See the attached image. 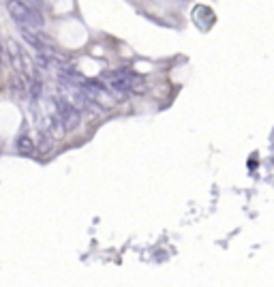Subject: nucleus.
I'll use <instances>...</instances> for the list:
<instances>
[{
    "instance_id": "obj_1",
    "label": "nucleus",
    "mask_w": 274,
    "mask_h": 287,
    "mask_svg": "<svg viewBox=\"0 0 274 287\" xmlns=\"http://www.w3.org/2000/svg\"><path fill=\"white\" fill-rule=\"evenodd\" d=\"M6 9H9L11 17L24 28H32L34 30V28H41L43 21H45L41 15V9L28 6L24 0H9V2H6Z\"/></svg>"
},
{
    "instance_id": "obj_2",
    "label": "nucleus",
    "mask_w": 274,
    "mask_h": 287,
    "mask_svg": "<svg viewBox=\"0 0 274 287\" xmlns=\"http://www.w3.org/2000/svg\"><path fill=\"white\" fill-rule=\"evenodd\" d=\"M77 86L82 88V92L86 97L90 99V101H95L97 105L101 107H114L116 105V95L110 90V88H105L103 82H99V80H77Z\"/></svg>"
},
{
    "instance_id": "obj_3",
    "label": "nucleus",
    "mask_w": 274,
    "mask_h": 287,
    "mask_svg": "<svg viewBox=\"0 0 274 287\" xmlns=\"http://www.w3.org/2000/svg\"><path fill=\"white\" fill-rule=\"evenodd\" d=\"M52 101L56 105V112L60 114V118H62L64 127H67V131H75V129L79 127V123H82V116H79V110L75 107V103H71L67 97H64V99L54 97Z\"/></svg>"
},
{
    "instance_id": "obj_4",
    "label": "nucleus",
    "mask_w": 274,
    "mask_h": 287,
    "mask_svg": "<svg viewBox=\"0 0 274 287\" xmlns=\"http://www.w3.org/2000/svg\"><path fill=\"white\" fill-rule=\"evenodd\" d=\"M110 80V90L116 95V99H127L129 92H131V86H129L122 77H107Z\"/></svg>"
},
{
    "instance_id": "obj_5",
    "label": "nucleus",
    "mask_w": 274,
    "mask_h": 287,
    "mask_svg": "<svg viewBox=\"0 0 274 287\" xmlns=\"http://www.w3.org/2000/svg\"><path fill=\"white\" fill-rule=\"evenodd\" d=\"M15 148H17V152H21V154H32L37 146H34V140H30L28 135H21V138L15 140Z\"/></svg>"
},
{
    "instance_id": "obj_6",
    "label": "nucleus",
    "mask_w": 274,
    "mask_h": 287,
    "mask_svg": "<svg viewBox=\"0 0 274 287\" xmlns=\"http://www.w3.org/2000/svg\"><path fill=\"white\" fill-rule=\"evenodd\" d=\"M28 92H30V95L34 97V99H39L41 97V92H43V84H41V80L37 77V80H32V82H28Z\"/></svg>"
},
{
    "instance_id": "obj_7",
    "label": "nucleus",
    "mask_w": 274,
    "mask_h": 287,
    "mask_svg": "<svg viewBox=\"0 0 274 287\" xmlns=\"http://www.w3.org/2000/svg\"><path fill=\"white\" fill-rule=\"evenodd\" d=\"M52 150V138L45 133H41V138H39V152H49Z\"/></svg>"
},
{
    "instance_id": "obj_8",
    "label": "nucleus",
    "mask_w": 274,
    "mask_h": 287,
    "mask_svg": "<svg viewBox=\"0 0 274 287\" xmlns=\"http://www.w3.org/2000/svg\"><path fill=\"white\" fill-rule=\"evenodd\" d=\"M28 6H34V9H41L43 6V0H24Z\"/></svg>"
}]
</instances>
